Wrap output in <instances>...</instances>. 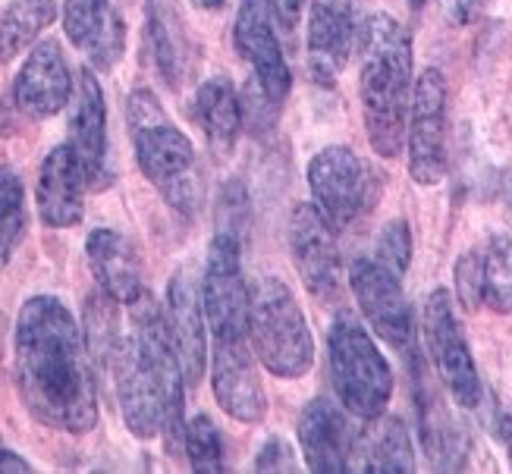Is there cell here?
Masks as SVG:
<instances>
[{
    "mask_svg": "<svg viewBox=\"0 0 512 474\" xmlns=\"http://www.w3.org/2000/svg\"><path fill=\"white\" fill-rule=\"evenodd\" d=\"M249 340L267 374L280 380H299L315 365V340L305 314L277 277H258L249 289Z\"/></svg>",
    "mask_w": 512,
    "mask_h": 474,
    "instance_id": "4",
    "label": "cell"
},
{
    "mask_svg": "<svg viewBox=\"0 0 512 474\" xmlns=\"http://www.w3.org/2000/svg\"><path fill=\"white\" fill-rule=\"evenodd\" d=\"M211 390L217 405L242 424H258L267 412L261 377L255 371L252 340L214 343L211 358Z\"/></svg>",
    "mask_w": 512,
    "mask_h": 474,
    "instance_id": "15",
    "label": "cell"
},
{
    "mask_svg": "<svg viewBox=\"0 0 512 474\" xmlns=\"http://www.w3.org/2000/svg\"><path fill=\"white\" fill-rule=\"evenodd\" d=\"M126 120L145 179L161 192V198L176 214L195 217L205 198V183L186 132L164 114L161 101L148 88H136L129 95Z\"/></svg>",
    "mask_w": 512,
    "mask_h": 474,
    "instance_id": "3",
    "label": "cell"
},
{
    "mask_svg": "<svg viewBox=\"0 0 512 474\" xmlns=\"http://www.w3.org/2000/svg\"><path fill=\"white\" fill-rule=\"evenodd\" d=\"M308 189L315 205L333 223V230H346L349 223L371 205V173L359 154L346 145L321 148L308 164Z\"/></svg>",
    "mask_w": 512,
    "mask_h": 474,
    "instance_id": "10",
    "label": "cell"
},
{
    "mask_svg": "<svg viewBox=\"0 0 512 474\" xmlns=\"http://www.w3.org/2000/svg\"><path fill=\"white\" fill-rule=\"evenodd\" d=\"M255 471H296V453L283 437L271 434L255 456Z\"/></svg>",
    "mask_w": 512,
    "mask_h": 474,
    "instance_id": "32",
    "label": "cell"
},
{
    "mask_svg": "<svg viewBox=\"0 0 512 474\" xmlns=\"http://www.w3.org/2000/svg\"><path fill=\"white\" fill-rule=\"evenodd\" d=\"M355 41L352 0H315L308 22V70L321 85H333Z\"/></svg>",
    "mask_w": 512,
    "mask_h": 474,
    "instance_id": "21",
    "label": "cell"
},
{
    "mask_svg": "<svg viewBox=\"0 0 512 474\" xmlns=\"http://www.w3.org/2000/svg\"><path fill=\"white\" fill-rule=\"evenodd\" d=\"M421 4H425V0H412V7H415V10H418Z\"/></svg>",
    "mask_w": 512,
    "mask_h": 474,
    "instance_id": "39",
    "label": "cell"
},
{
    "mask_svg": "<svg viewBox=\"0 0 512 474\" xmlns=\"http://www.w3.org/2000/svg\"><path fill=\"white\" fill-rule=\"evenodd\" d=\"M421 333H425V346L434 361V371L443 387H447V393L453 396V402L462 405V409H475L481 402V377L447 289H434L428 296Z\"/></svg>",
    "mask_w": 512,
    "mask_h": 474,
    "instance_id": "8",
    "label": "cell"
},
{
    "mask_svg": "<svg viewBox=\"0 0 512 474\" xmlns=\"http://www.w3.org/2000/svg\"><path fill=\"white\" fill-rule=\"evenodd\" d=\"M500 434H503L506 453H509V462H512V415H506V418H503V427H500Z\"/></svg>",
    "mask_w": 512,
    "mask_h": 474,
    "instance_id": "37",
    "label": "cell"
},
{
    "mask_svg": "<svg viewBox=\"0 0 512 474\" xmlns=\"http://www.w3.org/2000/svg\"><path fill=\"white\" fill-rule=\"evenodd\" d=\"M202 305L214 343L249 340V289L242 283V242L236 233L217 230L211 239Z\"/></svg>",
    "mask_w": 512,
    "mask_h": 474,
    "instance_id": "6",
    "label": "cell"
},
{
    "mask_svg": "<svg viewBox=\"0 0 512 474\" xmlns=\"http://www.w3.org/2000/svg\"><path fill=\"white\" fill-rule=\"evenodd\" d=\"M456 299L465 311L484 305V258L481 252H465L456 261Z\"/></svg>",
    "mask_w": 512,
    "mask_h": 474,
    "instance_id": "31",
    "label": "cell"
},
{
    "mask_svg": "<svg viewBox=\"0 0 512 474\" xmlns=\"http://www.w3.org/2000/svg\"><path fill=\"white\" fill-rule=\"evenodd\" d=\"M85 189L88 179L76 161V151L66 145H57L38 170V217L54 230H70L85 214Z\"/></svg>",
    "mask_w": 512,
    "mask_h": 474,
    "instance_id": "19",
    "label": "cell"
},
{
    "mask_svg": "<svg viewBox=\"0 0 512 474\" xmlns=\"http://www.w3.org/2000/svg\"><path fill=\"white\" fill-rule=\"evenodd\" d=\"M110 377H114V390L120 402V415L129 427L132 437L151 440L161 437L164 431V418H167V405H164V390L161 380L154 374L151 361L139 340L129 333H120L117 343L107 349L101 358Z\"/></svg>",
    "mask_w": 512,
    "mask_h": 474,
    "instance_id": "7",
    "label": "cell"
},
{
    "mask_svg": "<svg viewBox=\"0 0 512 474\" xmlns=\"http://www.w3.org/2000/svg\"><path fill=\"white\" fill-rule=\"evenodd\" d=\"M349 283L371 330L393 349H409L415 321L403 292V277L393 274L377 258H355L349 267Z\"/></svg>",
    "mask_w": 512,
    "mask_h": 474,
    "instance_id": "11",
    "label": "cell"
},
{
    "mask_svg": "<svg viewBox=\"0 0 512 474\" xmlns=\"http://www.w3.org/2000/svg\"><path fill=\"white\" fill-rule=\"evenodd\" d=\"M224 4H227V0H195V7H202V10H217Z\"/></svg>",
    "mask_w": 512,
    "mask_h": 474,
    "instance_id": "38",
    "label": "cell"
},
{
    "mask_svg": "<svg viewBox=\"0 0 512 474\" xmlns=\"http://www.w3.org/2000/svg\"><path fill=\"white\" fill-rule=\"evenodd\" d=\"M409 176L418 186H437L447 176V79L428 66L412 88L409 126Z\"/></svg>",
    "mask_w": 512,
    "mask_h": 474,
    "instance_id": "9",
    "label": "cell"
},
{
    "mask_svg": "<svg viewBox=\"0 0 512 474\" xmlns=\"http://www.w3.org/2000/svg\"><path fill=\"white\" fill-rule=\"evenodd\" d=\"M484 4L487 0H440V10L453 26H465V22H472L484 10Z\"/></svg>",
    "mask_w": 512,
    "mask_h": 474,
    "instance_id": "34",
    "label": "cell"
},
{
    "mask_svg": "<svg viewBox=\"0 0 512 474\" xmlns=\"http://www.w3.org/2000/svg\"><path fill=\"white\" fill-rule=\"evenodd\" d=\"M13 377L29 415L63 434L98 424V393L79 324L57 296H32L13 333Z\"/></svg>",
    "mask_w": 512,
    "mask_h": 474,
    "instance_id": "1",
    "label": "cell"
},
{
    "mask_svg": "<svg viewBox=\"0 0 512 474\" xmlns=\"http://www.w3.org/2000/svg\"><path fill=\"white\" fill-rule=\"evenodd\" d=\"M57 16V0H13L0 10V63L13 60L19 51L51 26Z\"/></svg>",
    "mask_w": 512,
    "mask_h": 474,
    "instance_id": "25",
    "label": "cell"
},
{
    "mask_svg": "<svg viewBox=\"0 0 512 474\" xmlns=\"http://www.w3.org/2000/svg\"><path fill=\"white\" fill-rule=\"evenodd\" d=\"M355 434L346 415L327 396L311 399L299 415V446L305 465L318 474L349 471Z\"/></svg>",
    "mask_w": 512,
    "mask_h": 474,
    "instance_id": "20",
    "label": "cell"
},
{
    "mask_svg": "<svg viewBox=\"0 0 512 474\" xmlns=\"http://www.w3.org/2000/svg\"><path fill=\"white\" fill-rule=\"evenodd\" d=\"M167 330L173 349L180 355L186 387H198L205 377L208 343H205V305L198 292L195 274L189 267H180L167 283Z\"/></svg>",
    "mask_w": 512,
    "mask_h": 474,
    "instance_id": "16",
    "label": "cell"
},
{
    "mask_svg": "<svg viewBox=\"0 0 512 474\" xmlns=\"http://www.w3.org/2000/svg\"><path fill=\"white\" fill-rule=\"evenodd\" d=\"M289 252L305 289L318 299H330L340 289L337 230L318 205H299L289 220Z\"/></svg>",
    "mask_w": 512,
    "mask_h": 474,
    "instance_id": "13",
    "label": "cell"
},
{
    "mask_svg": "<svg viewBox=\"0 0 512 474\" xmlns=\"http://www.w3.org/2000/svg\"><path fill=\"white\" fill-rule=\"evenodd\" d=\"M85 258L98 289L117 305H129L142 296V261L126 236L117 230H95L85 239Z\"/></svg>",
    "mask_w": 512,
    "mask_h": 474,
    "instance_id": "22",
    "label": "cell"
},
{
    "mask_svg": "<svg viewBox=\"0 0 512 474\" xmlns=\"http://www.w3.org/2000/svg\"><path fill=\"white\" fill-rule=\"evenodd\" d=\"M192 117L202 126L208 145L217 154H230L242 129V104L236 88L227 79H208L195 92Z\"/></svg>",
    "mask_w": 512,
    "mask_h": 474,
    "instance_id": "24",
    "label": "cell"
},
{
    "mask_svg": "<svg viewBox=\"0 0 512 474\" xmlns=\"http://www.w3.org/2000/svg\"><path fill=\"white\" fill-rule=\"evenodd\" d=\"M305 0H274V10H277V22L286 32H296L299 26V16H302Z\"/></svg>",
    "mask_w": 512,
    "mask_h": 474,
    "instance_id": "35",
    "label": "cell"
},
{
    "mask_svg": "<svg viewBox=\"0 0 512 474\" xmlns=\"http://www.w3.org/2000/svg\"><path fill=\"white\" fill-rule=\"evenodd\" d=\"M374 258L384 267H390L393 274L406 277V270L412 264V230L403 217H396L390 223H384V230L377 233V252Z\"/></svg>",
    "mask_w": 512,
    "mask_h": 474,
    "instance_id": "30",
    "label": "cell"
},
{
    "mask_svg": "<svg viewBox=\"0 0 512 474\" xmlns=\"http://www.w3.org/2000/svg\"><path fill=\"white\" fill-rule=\"evenodd\" d=\"M484 258V305L497 314H512V233L487 239Z\"/></svg>",
    "mask_w": 512,
    "mask_h": 474,
    "instance_id": "26",
    "label": "cell"
},
{
    "mask_svg": "<svg viewBox=\"0 0 512 474\" xmlns=\"http://www.w3.org/2000/svg\"><path fill=\"white\" fill-rule=\"evenodd\" d=\"M70 148L92 189H104L110 183L107 173V107L101 82L92 73V66H82L73 117H70Z\"/></svg>",
    "mask_w": 512,
    "mask_h": 474,
    "instance_id": "17",
    "label": "cell"
},
{
    "mask_svg": "<svg viewBox=\"0 0 512 474\" xmlns=\"http://www.w3.org/2000/svg\"><path fill=\"white\" fill-rule=\"evenodd\" d=\"M412 107V38L387 13H371L362 26V114L377 157L403 151Z\"/></svg>",
    "mask_w": 512,
    "mask_h": 474,
    "instance_id": "2",
    "label": "cell"
},
{
    "mask_svg": "<svg viewBox=\"0 0 512 474\" xmlns=\"http://www.w3.org/2000/svg\"><path fill=\"white\" fill-rule=\"evenodd\" d=\"M26 233V189L13 167H0V270H4Z\"/></svg>",
    "mask_w": 512,
    "mask_h": 474,
    "instance_id": "27",
    "label": "cell"
},
{
    "mask_svg": "<svg viewBox=\"0 0 512 474\" xmlns=\"http://www.w3.org/2000/svg\"><path fill=\"white\" fill-rule=\"evenodd\" d=\"M148 38H151V51H154V63H158L161 76L176 85V76H180V48H176V26L170 19V10L164 7H151V19H148Z\"/></svg>",
    "mask_w": 512,
    "mask_h": 474,
    "instance_id": "29",
    "label": "cell"
},
{
    "mask_svg": "<svg viewBox=\"0 0 512 474\" xmlns=\"http://www.w3.org/2000/svg\"><path fill=\"white\" fill-rule=\"evenodd\" d=\"M73 95V76L63 48L57 41H38L13 82L10 98L16 110L32 120H48L60 114Z\"/></svg>",
    "mask_w": 512,
    "mask_h": 474,
    "instance_id": "14",
    "label": "cell"
},
{
    "mask_svg": "<svg viewBox=\"0 0 512 474\" xmlns=\"http://www.w3.org/2000/svg\"><path fill=\"white\" fill-rule=\"evenodd\" d=\"M183 449H186L192 471H202V474L224 471V437H220L217 424L208 415H192L186 421Z\"/></svg>",
    "mask_w": 512,
    "mask_h": 474,
    "instance_id": "28",
    "label": "cell"
},
{
    "mask_svg": "<svg viewBox=\"0 0 512 474\" xmlns=\"http://www.w3.org/2000/svg\"><path fill=\"white\" fill-rule=\"evenodd\" d=\"M63 32L98 70H114L126 51V22L114 0H63Z\"/></svg>",
    "mask_w": 512,
    "mask_h": 474,
    "instance_id": "18",
    "label": "cell"
},
{
    "mask_svg": "<svg viewBox=\"0 0 512 474\" xmlns=\"http://www.w3.org/2000/svg\"><path fill=\"white\" fill-rule=\"evenodd\" d=\"M349 471H415V453L403 418L381 415L368 421V431L355 437Z\"/></svg>",
    "mask_w": 512,
    "mask_h": 474,
    "instance_id": "23",
    "label": "cell"
},
{
    "mask_svg": "<svg viewBox=\"0 0 512 474\" xmlns=\"http://www.w3.org/2000/svg\"><path fill=\"white\" fill-rule=\"evenodd\" d=\"M4 471H7V474H10V471H13V474H29L32 465H29L26 459H22V456H16L13 449H7L4 443H0V474H4Z\"/></svg>",
    "mask_w": 512,
    "mask_h": 474,
    "instance_id": "36",
    "label": "cell"
},
{
    "mask_svg": "<svg viewBox=\"0 0 512 474\" xmlns=\"http://www.w3.org/2000/svg\"><path fill=\"white\" fill-rule=\"evenodd\" d=\"M327 365L333 393L352 418L368 424L387 412L393 396V371L352 311H340L330 324Z\"/></svg>",
    "mask_w": 512,
    "mask_h": 474,
    "instance_id": "5",
    "label": "cell"
},
{
    "mask_svg": "<svg viewBox=\"0 0 512 474\" xmlns=\"http://www.w3.org/2000/svg\"><path fill=\"white\" fill-rule=\"evenodd\" d=\"M246 214H249V205H246V189L239 183H230L220 195V217H224V227L227 233H236L239 236V223H246Z\"/></svg>",
    "mask_w": 512,
    "mask_h": 474,
    "instance_id": "33",
    "label": "cell"
},
{
    "mask_svg": "<svg viewBox=\"0 0 512 474\" xmlns=\"http://www.w3.org/2000/svg\"><path fill=\"white\" fill-rule=\"evenodd\" d=\"M274 16H277L274 0H242L233 26V41L239 57L252 63L255 85L274 104H280L289 92V85H293V76H289L283 48L274 32Z\"/></svg>",
    "mask_w": 512,
    "mask_h": 474,
    "instance_id": "12",
    "label": "cell"
}]
</instances>
